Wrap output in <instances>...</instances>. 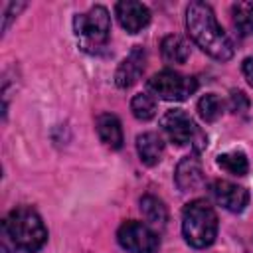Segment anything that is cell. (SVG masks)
<instances>
[{
	"label": "cell",
	"mask_w": 253,
	"mask_h": 253,
	"mask_svg": "<svg viewBox=\"0 0 253 253\" xmlns=\"http://www.w3.org/2000/svg\"><path fill=\"white\" fill-rule=\"evenodd\" d=\"M2 233L20 253H36L47 239V229L40 213L32 208L12 210L2 223Z\"/></svg>",
	"instance_id": "7a4b0ae2"
},
{
	"label": "cell",
	"mask_w": 253,
	"mask_h": 253,
	"mask_svg": "<svg viewBox=\"0 0 253 253\" xmlns=\"http://www.w3.org/2000/svg\"><path fill=\"white\" fill-rule=\"evenodd\" d=\"M117 239L130 253H154L160 245L158 235L140 221H125L117 231Z\"/></svg>",
	"instance_id": "8992f818"
},
{
	"label": "cell",
	"mask_w": 253,
	"mask_h": 253,
	"mask_svg": "<svg viewBox=\"0 0 253 253\" xmlns=\"http://www.w3.org/2000/svg\"><path fill=\"white\" fill-rule=\"evenodd\" d=\"M182 233L188 245L196 249L210 247L217 235V215L204 200L186 204L182 211Z\"/></svg>",
	"instance_id": "3957f363"
},
{
	"label": "cell",
	"mask_w": 253,
	"mask_h": 253,
	"mask_svg": "<svg viewBox=\"0 0 253 253\" xmlns=\"http://www.w3.org/2000/svg\"><path fill=\"white\" fill-rule=\"evenodd\" d=\"M136 152L146 166L158 164L162 158V152H164V142H162L160 134H156V132L138 134L136 136Z\"/></svg>",
	"instance_id": "4fadbf2b"
},
{
	"label": "cell",
	"mask_w": 253,
	"mask_h": 253,
	"mask_svg": "<svg viewBox=\"0 0 253 253\" xmlns=\"http://www.w3.org/2000/svg\"><path fill=\"white\" fill-rule=\"evenodd\" d=\"M140 211L146 217V221H150L154 225H164L166 219H168L166 206L156 196H150V194H146V196L140 198Z\"/></svg>",
	"instance_id": "9a60e30c"
},
{
	"label": "cell",
	"mask_w": 253,
	"mask_h": 253,
	"mask_svg": "<svg viewBox=\"0 0 253 253\" xmlns=\"http://www.w3.org/2000/svg\"><path fill=\"white\" fill-rule=\"evenodd\" d=\"M217 166L233 176H243L249 170V162L247 156L239 150H231V152H223L217 156Z\"/></svg>",
	"instance_id": "e0dca14e"
},
{
	"label": "cell",
	"mask_w": 253,
	"mask_h": 253,
	"mask_svg": "<svg viewBox=\"0 0 253 253\" xmlns=\"http://www.w3.org/2000/svg\"><path fill=\"white\" fill-rule=\"evenodd\" d=\"M198 113L206 123H213L223 113V101L215 93H208L198 101Z\"/></svg>",
	"instance_id": "ac0fdd59"
},
{
	"label": "cell",
	"mask_w": 253,
	"mask_h": 253,
	"mask_svg": "<svg viewBox=\"0 0 253 253\" xmlns=\"http://www.w3.org/2000/svg\"><path fill=\"white\" fill-rule=\"evenodd\" d=\"M233 26L239 32V36H251L253 34V2H237L231 8Z\"/></svg>",
	"instance_id": "2e32d148"
},
{
	"label": "cell",
	"mask_w": 253,
	"mask_h": 253,
	"mask_svg": "<svg viewBox=\"0 0 253 253\" xmlns=\"http://www.w3.org/2000/svg\"><path fill=\"white\" fill-rule=\"evenodd\" d=\"M26 4H8V8H6V14H4V26H2V30H6L8 26H10V20L14 18V14H18L22 8H24Z\"/></svg>",
	"instance_id": "ffe728a7"
},
{
	"label": "cell",
	"mask_w": 253,
	"mask_h": 253,
	"mask_svg": "<svg viewBox=\"0 0 253 253\" xmlns=\"http://www.w3.org/2000/svg\"><path fill=\"white\" fill-rule=\"evenodd\" d=\"M130 111L138 121H150L156 115V99L148 93H138L130 101Z\"/></svg>",
	"instance_id": "d6986e66"
},
{
	"label": "cell",
	"mask_w": 253,
	"mask_h": 253,
	"mask_svg": "<svg viewBox=\"0 0 253 253\" xmlns=\"http://www.w3.org/2000/svg\"><path fill=\"white\" fill-rule=\"evenodd\" d=\"M186 30L194 43L213 59L227 61L233 57V43L206 2H190L186 8Z\"/></svg>",
	"instance_id": "6da1fadb"
},
{
	"label": "cell",
	"mask_w": 253,
	"mask_h": 253,
	"mask_svg": "<svg viewBox=\"0 0 253 253\" xmlns=\"http://www.w3.org/2000/svg\"><path fill=\"white\" fill-rule=\"evenodd\" d=\"M164 132L168 134V138L174 144H188V142H196V138L200 136V128L194 125L192 117L182 111V109H170L166 111V115L160 121Z\"/></svg>",
	"instance_id": "52a82bcc"
},
{
	"label": "cell",
	"mask_w": 253,
	"mask_h": 253,
	"mask_svg": "<svg viewBox=\"0 0 253 253\" xmlns=\"http://www.w3.org/2000/svg\"><path fill=\"white\" fill-rule=\"evenodd\" d=\"M115 14H117L119 24L130 34L140 32L150 22V10L142 2H134V0L119 2L115 6Z\"/></svg>",
	"instance_id": "9c48e42d"
},
{
	"label": "cell",
	"mask_w": 253,
	"mask_h": 253,
	"mask_svg": "<svg viewBox=\"0 0 253 253\" xmlns=\"http://www.w3.org/2000/svg\"><path fill=\"white\" fill-rule=\"evenodd\" d=\"M210 192L221 208H225L227 211H233V213L243 211L249 202V192L243 186H237L229 180H215L210 186Z\"/></svg>",
	"instance_id": "ba28073f"
},
{
	"label": "cell",
	"mask_w": 253,
	"mask_h": 253,
	"mask_svg": "<svg viewBox=\"0 0 253 253\" xmlns=\"http://www.w3.org/2000/svg\"><path fill=\"white\" fill-rule=\"evenodd\" d=\"M241 71H243L247 83L253 87V55H249V57L243 59V63H241Z\"/></svg>",
	"instance_id": "44dd1931"
},
{
	"label": "cell",
	"mask_w": 253,
	"mask_h": 253,
	"mask_svg": "<svg viewBox=\"0 0 253 253\" xmlns=\"http://www.w3.org/2000/svg\"><path fill=\"white\" fill-rule=\"evenodd\" d=\"M95 128L99 138L113 150H119L123 146V126L121 121L111 113H101L95 119Z\"/></svg>",
	"instance_id": "7c38bea8"
},
{
	"label": "cell",
	"mask_w": 253,
	"mask_h": 253,
	"mask_svg": "<svg viewBox=\"0 0 253 253\" xmlns=\"http://www.w3.org/2000/svg\"><path fill=\"white\" fill-rule=\"evenodd\" d=\"M162 57L168 63H186L190 57V45L182 36H166L160 43Z\"/></svg>",
	"instance_id": "5bb4252c"
},
{
	"label": "cell",
	"mask_w": 253,
	"mask_h": 253,
	"mask_svg": "<svg viewBox=\"0 0 253 253\" xmlns=\"http://www.w3.org/2000/svg\"><path fill=\"white\" fill-rule=\"evenodd\" d=\"M148 89L166 101H184L188 99L196 89L198 81L190 75H182L172 69H164L148 79Z\"/></svg>",
	"instance_id": "5b68a950"
},
{
	"label": "cell",
	"mask_w": 253,
	"mask_h": 253,
	"mask_svg": "<svg viewBox=\"0 0 253 253\" xmlns=\"http://www.w3.org/2000/svg\"><path fill=\"white\" fill-rule=\"evenodd\" d=\"M174 180L178 184L180 190H194L202 184L204 180V172H202V164L196 156H186L178 162L176 172H174Z\"/></svg>",
	"instance_id": "8fae6325"
},
{
	"label": "cell",
	"mask_w": 253,
	"mask_h": 253,
	"mask_svg": "<svg viewBox=\"0 0 253 253\" xmlns=\"http://www.w3.org/2000/svg\"><path fill=\"white\" fill-rule=\"evenodd\" d=\"M75 36L81 42L83 49L97 51L101 49L111 34V18L105 6H93L85 14H77L73 18Z\"/></svg>",
	"instance_id": "277c9868"
},
{
	"label": "cell",
	"mask_w": 253,
	"mask_h": 253,
	"mask_svg": "<svg viewBox=\"0 0 253 253\" xmlns=\"http://www.w3.org/2000/svg\"><path fill=\"white\" fill-rule=\"evenodd\" d=\"M144 61H146V53L140 45H134L130 49V53L121 61V65L117 67L115 73V83L121 89L130 87L132 83H136V79L140 77V73L144 71Z\"/></svg>",
	"instance_id": "30bf717a"
}]
</instances>
